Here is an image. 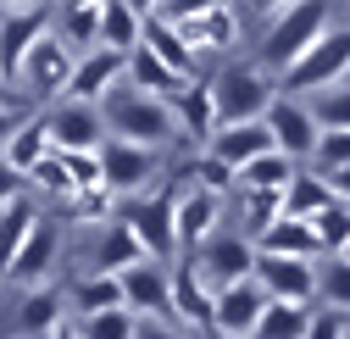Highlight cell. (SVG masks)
<instances>
[{"instance_id": "obj_12", "label": "cell", "mask_w": 350, "mask_h": 339, "mask_svg": "<svg viewBox=\"0 0 350 339\" xmlns=\"http://www.w3.org/2000/svg\"><path fill=\"white\" fill-rule=\"evenodd\" d=\"M267 134H273V150L278 156H289L295 167L300 161H312V150H317V122H312V111H306V100H289V95H278L273 106H267Z\"/></svg>"}, {"instance_id": "obj_1", "label": "cell", "mask_w": 350, "mask_h": 339, "mask_svg": "<svg viewBox=\"0 0 350 339\" xmlns=\"http://www.w3.org/2000/svg\"><path fill=\"white\" fill-rule=\"evenodd\" d=\"M100 122H106V139H128V145H145V150H161L178 139V117H172L167 100L156 95H139L117 83V90L100 100Z\"/></svg>"}, {"instance_id": "obj_32", "label": "cell", "mask_w": 350, "mask_h": 339, "mask_svg": "<svg viewBox=\"0 0 350 339\" xmlns=\"http://www.w3.org/2000/svg\"><path fill=\"white\" fill-rule=\"evenodd\" d=\"M45 156H51V128H45V117H28L23 128L12 134V145H6V156H0V161H6L12 173H23V178H28Z\"/></svg>"}, {"instance_id": "obj_15", "label": "cell", "mask_w": 350, "mask_h": 339, "mask_svg": "<svg viewBox=\"0 0 350 339\" xmlns=\"http://www.w3.org/2000/svg\"><path fill=\"white\" fill-rule=\"evenodd\" d=\"M267 301H289V306H312L317 301V267L312 262H284V256H261L256 250V273Z\"/></svg>"}, {"instance_id": "obj_2", "label": "cell", "mask_w": 350, "mask_h": 339, "mask_svg": "<svg viewBox=\"0 0 350 339\" xmlns=\"http://www.w3.org/2000/svg\"><path fill=\"white\" fill-rule=\"evenodd\" d=\"M278 100V78L261 62H234L211 78V106H217V128H245L261 122L267 106Z\"/></svg>"}, {"instance_id": "obj_31", "label": "cell", "mask_w": 350, "mask_h": 339, "mask_svg": "<svg viewBox=\"0 0 350 339\" xmlns=\"http://www.w3.org/2000/svg\"><path fill=\"white\" fill-rule=\"evenodd\" d=\"M72 312L78 317H100V312H122V284L111 278V273H83L78 284H72Z\"/></svg>"}, {"instance_id": "obj_39", "label": "cell", "mask_w": 350, "mask_h": 339, "mask_svg": "<svg viewBox=\"0 0 350 339\" xmlns=\"http://www.w3.org/2000/svg\"><path fill=\"white\" fill-rule=\"evenodd\" d=\"M184 178H195V189H206V195H217V200H223L228 189H239V178L228 173L223 161H211V156H195V161L184 167Z\"/></svg>"}, {"instance_id": "obj_6", "label": "cell", "mask_w": 350, "mask_h": 339, "mask_svg": "<svg viewBox=\"0 0 350 339\" xmlns=\"http://www.w3.org/2000/svg\"><path fill=\"white\" fill-rule=\"evenodd\" d=\"M345 78H350V28H328L317 45L278 78V90H289V100H300V95L334 90V83H345Z\"/></svg>"}, {"instance_id": "obj_25", "label": "cell", "mask_w": 350, "mask_h": 339, "mask_svg": "<svg viewBox=\"0 0 350 339\" xmlns=\"http://www.w3.org/2000/svg\"><path fill=\"white\" fill-rule=\"evenodd\" d=\"M211 301H217V295L195 278V267H189V262L172 273V317H184L195 334H211Z\"/></svg>"}, {"instance_id": "obj_18", "label": "cell", "mask_w": 350, "mask_h": 339, "mask_svg": "<svg viewBox=\"0 0 350 339\" xmlns=\"http://www.w3.org/2000/svg\"><path fill=\"white\" fill-rule=\"evenodd\" d=\"M217 217H223V200L189 184L178 195V217H172V223H178V256H195V250L217 234Z\"/></svg>"}, {"instance_id": "obj_11", "label": "cell", "mask_w": 350, "mask_h": 339, "mask_svg": "<svg viewBox=\"0 0 350 339\" xmlns=\"http://www.w3.org/2000/svg\"><path fill=\"white\" fill-rule=\"evenodd\" d=\"M100 184H106V195H145V184L156 178V150H145V145H128V139H106L100 150Z\"/></svg>"}, {"instance_id": "obj_33", "label": "cell", "mask_w": 350, "mask_h": 339, "mask_svg": "<svg viewBox=\"0 0 350 339\" xmlns=\"http://www.w3.org/2000/svg\"><path fill=\"white\" fill-rule=\"evenodd\" d=\"M273 223H284V195H261V189H239V234L256 245Z\"/></svg>"}, {"instance_id": "obj_47", "label": "cell", "mask_w": 350, "mask_h": 339, "mask_svg": "<svg viewBox=\"0 0 350 339\" xmlns=\"http://www.w3.org/2000/svg\"><path fill=\"white\" fill-rule=\"evenodd\" d=\"M17 195H23V173H12V167L0 161V206H12Z\"/></svg>"}, {"instance_id": "obj_28", "label": "cell", "mask_w": 350, "mask_h": 339, "mask_svg": "<svg viewBox=\"0 0 350 339\" xmlns=\"http://www.w3.org/2000/svg\"><path fill=\"white\" fill-rule=\"evenodd\" d=\"M328 206H334V189H328L323 173H295L289 189H284V223H312Z\"/></svg>"}, {"instance_id": "obj_7", "label": "cell", "mask_w": 350, "mask_h": 339, "mask_svg": "<svg viewBox=\"0 0 350 339\" xmlns=\"http://www.w3.org/2000/svg\"><path fill=\"white\" fill-rule=\"evenodd\" d=\"M189 267H195V278L217 295V289H234V284H245L250 273H256V245L239 234V228H217L195 256H184Z\"/></svg>"}, {"instance_id": "obj_43", "label": "cell", "mask_w": 350, "mask_h": 339, "mask_svg": "<svg viewBox=\"0 0 350 339\" xmlns=\"http://www.w3.org/2000/svg\"><path fill=\"white\" fill-rule=\"evenodd\" d=\"M306 339H350V317H339V312H312Z\"/></svg>"}, {"instance_id": "obj_23", "label": "cell", "mask_w": 350, "mask_h": 339, "mask_svg": "<svg viewBox=\"0 0 350 339\" xmlns=\"http://www.w3.org/2000/svg\"><path fill=\"white\" fill-rule=\"evenodd\" d=\"M256 250L261 256H284V262H312V267L323 262V245H317L312 223H273L256 239Z\"/></svg>"}, {"instance_id": "obj_45", "label": "cell", "mask_w": 350, "mask_h": 339, "mask_svg": "<svg viewBox=\"0 0 350 339\" xmlns=\"http://www.w3.org/2000/svg\"><path fill=\"white\" fill-rule=\"evenodd\" d=\"M134 339H184L167 317H134Z\"/></svg>"}, {"instance_id": "obj_10", "label": "cell", "mask_w": 350, "mask_h": 339, "mask_svg": "<svg viewBox=\"0 0 350 339\" xmlns=\"http://www.w3.org/2000/svg\"><path fill=\"white\" fill-rule=\"evenodd\" d=\"M45 128H51V150H62V156H95V150L106 145L100 106L62 100L56 111H45Z\"/></svg>"}, {"instance_id": "obj_20", "label": "cell", "mask_w": 350, "mask_h": 339, "mask_svg": "<svg viewBox=\"0 0 350 339\" xmlns=\"http://www.w3.org/2000/svg\"><path fill=\"white\" fill-rule=\"evenodd\" d=\"M51 33L62 39V45H67L72 56H90V51H100V0H78V6L56 12V17H51Z\"/></svg>"}, {"instance_id": "obj_29", "label": "cell", "mask_w": 350, "mask_h": 339, "mask_svg": "<svg viewBox=\"0 0 350 339\" xmlns=\"http://www.w3.org/2000/svg\"><path fill=\"white\" fill-rule=\"evenodd\" d=\"M139 28H145V17L128 6V0H100V51L128 56L139 45Z\"/></svg>"}, {"instance_id": "obj_50", "label": "cell", "mask_w": 350, "mask_h": 339, "mask_svg": "<svg viewBox=\"0 0 350 339\" xmlns=\"http://www.w3.org/2000/svg\"><path fill=\"white\" fill-rule=\"evenodd\" d=\"M51 339H78V328H72V323H62V328H56Z\"/></svg>"}, {"instance_id": "obj_14", "label": "cell", "mask_w": 350, "mask_h": 339, "mask_svg": "<svg viewBox=\"0 0 350 339\" xmlns=\"http://www.w3.org/2000/svg\"><path fill=\"white\" fill-rule=\"evenodd\" d=\"M261 312H267V295H261L256 278L234 284V289H217V301H211V334L217 339H250Z\"/></svg>"}, {"instance_id": "obj_37", "label": "cell", "mask_w": 350, "mask_h": 339, "mask_svg": "<svg viewBox=\"0 0 350 339\" xmlns=\"http://www.w3.org/2000/svg\"><path fill=\"white\" fill-rule=\"evenodd\" d=\"M317 295H323V312H350V262L345 256H323L317 262Z\"/></svg>"}, {"instance_id": "obj_41", "label": "cell", "mask_w": 350, "mask_h": 339, "mask_svg": "<svg viewBox=\"0 0 350 339\" xmlns=\"http://www.w3.org/2000/svg\"><path fill=\"white\" fill-rule=\"evenodd\" d=\"M23 184L45 189V195H56V200H67V195H72V178H67V167H62V156H56V150H51L45 161H39V167H33V173H28Z\"/></svg>"}, {"instance_id": "obj_17", "label": "cell", "mask_w": 350, "mask_h": 339, "mask_svg": "<svg viewBox=\"0 0 350 339\" xmlns=\"http://www.w3.org/2000/svg\"><path fill=\"white\" fill-rule=\"evenodd\" d=\"M267 150H273L267 122H245V128H217V134L206 139V156H211V161H223L234 178L245 173V167H250L256 156H267Z\"/></svg>"}, {"instance_id": "obj_42", "label": "cell", "mask_w": 350, "mask_h": 339, "mask_svg": "<svg viewBox=\"0 0 350 339\" xmlns=\"http://www.w3.org/2000/svg\"><path fill=\"white\" fill-rule=\"evenodd\" d=\"M312 161H317V173H323V178L339 173V167H350V134H323L317 150H312Z\"/></svg>"}, {"instance_id": "obj_46", "label": "cell", "mask_w": 350, "mask_h": 339, "mask_svg": "<svg viewBox=\"0 0 350 339\" xmlns=\"http://www.w3.org/2000/svg\"><path fill=\"white\" fill-rule=\"evenodd\" d=\"M28 122V111L23 106H12V111H0V156H6V145H12V134Z\"/></svg>"}, {"instance_id": "obj_5", "label": "cell", "mask_w": 350, "mask_h": 339, "mask_svg": "<svg viewBox=\"0 0 350 339\" xmlns=\"http://www.w3.org/2000/svg\"><path fill=\"white\" fill-rule=\"evenodd\" d=\"M156 17L184 39V45L195 51V62L200 56H211V51H228L234 39H239V17H234V6H223V0H195V6H156Z\"/></svg>"}, {"instance_id": "obj_44", "label": "cell", "mask_w": 350, "mask_h": 339, "mask_svg": "<svg viewBox=\"0 0 350 339\" xmlns=\"http://www.w3.org/2000/svg\"><path fill=\"white\" fill-rule=\"evenodd\" d=\"M67 211H72V217H106V211H111V195H106V189H90V195H67Z\"/></svg>"}, {"instance_id": "obj_48", "label": "cell", "mask_w": 350, "mask_h": 339, "mask_svg": "<svg viewBox=\"0 0 350 339\" xmlns=\"http://www.w3.org/2000/svg\"><path fill=\"white\" fill-rule=\"evenodd\" d=\"M328 189L339 206H350V167H339V173H328Z\"/></svg>"}, {"instance_id": "obj_35", "label": "cell", "mask_w": 350, "mask_h": 339, "mask_svg": "<svg viewBox=\"0 0 350 339\" xmlns=\"http://www.w3.org/2000/svg\"><path fill=\"white\" fill-rule=\"evenodd\" d=\"M306 323H312V306H289V301H267L256 334L250 339H306Z\"/></svg>"}, {"instance_id": "obj_30", "label": "cell", "mask_w": 350, "mask_h": 339, "mask_svg": "<svg viewBox=\"0 0 350 339\" xmlns=\"http://www.w3.org/2000/svg\"><path fill=\"white\" fill-rule=\"evenodd\" d=\"M56 267V228L51 223H39L28 234V245L17 250V262L6 267V278H23V284H45V273Z\"/></svg>"}, {"instance_id": "obj_49", "label": "cell", "mask_w": 350, "mask_h": 339, "mask_svg": "<svg viewBox=\"0 0 350 339\" xmlns=\"http://www.w3.org/2000/svg\"><path fill=\"white\" fill-rule=\"evenodd\" d=\"M12 106H17V90H12L6 78H0V111H12Z\"/></svg>"}, {"instance_id": "obj_8", "label": "cell", "mask_w": 350, "mask_h": 339, "mask_svg": "<svg viewBox=\"0 0 350 339\" xmlns=\"http://www.w3.org/2000/svg\"><path fill=\"white\" fill-rule=\"evenodd\" d=\"M51 6H0V78L17 90V72H23V56L51 33Z\"/></svg>"}, {"instance_id": "obj_19", "label": "cell", "mask_w": 350, "mask_h": 339, "mask_svg": "<svg viewBox=\"0 0 350 339\" xmlns=\"http://www.w3.org/2000/svg\"><path fill=\"white\" fill-rule=\"evenodd\" d=\"M139 17H145V28H139V45H145V51H150V56H156V62H161L167 72H178V78L189 83V78L200 72L195 51H189L184 39H178V33H172V28H167V23L156 17V12H139Z\"/></svg>"}, {"instance_id": "obj_38", "label": "cell", "mask_w": 350, "mask_h": 339, "mask_svg": "<svg viewBox=\"0 0 350 339\" xmlns=\"http://www.w3.org/2000/svg\"><path fill=\"white\" fill-rule=\"evenodd\" d=\"M312 234H317V245H323V256H345V245H350V206H328V211H317L312 217Z\"/></svg>"}, {"instance_id": "obj_40", "label": "cell", "mask_w": 350, "mask_h": 339, "mask_svg": "<svg viewBox=\"0 0 350 339\" xmlns=\"http://www.w3.org/2000/svg\"><path fill=\"white\" fill-rule=\"evenodd\" d=\"M78 339H134V317L128 312H100V317H78Z\"/></svg>"}, {"instance_id": "obj_26", "label": "cell", "mask_w": 350, "mask_h": 339, "mask_svg": "<svg viewBox=\"0 0 350 339\" xmlns=\"http://www.w3.org/2000/svg\"><path fill=\"white\" fill-rule=\"evenodd\" d=\"M134 262H145V250H139V239L128 234V223L117 217V223H106L100 228V245H95V256H90V273H128Z\"/></svg>"}, {"instance_id": "obj_36", "label": "cell", "mask_w": 350, "mask_h": 339, "mask_svg": "<svg viewBox=\"0 0 350 339\" xmlns=\"http://www.w3.org/2000/svg\"><path fill=\"white\" fill-rule=\"evenodd\" d=\"M312 122H317V134H350V83H334V90L312 95Z\"/></svg>"}, {"instance_id": "obj_22", "label": "cell", "mask_w": 350, "mask_h": 339, "mask_svg": "<svg viewBox=\"0 0 350 339\" xmlns=\"http://www.w3.org/2000/svg\"><path fill=\"white\" fill-rule=\"evenodd\" d=\"M67 295L56 289V284H33L28 289V301H23V312H17V328L28 334V339H51L62 323H67Z\"/></svg>"}, {"instance_id": "obj_13", "label": "cell", "mask_w": 350, "mask_h": 339, "mask_svg": "<svg viewBox=\"0 0 350 339\" xmlns=\"http://www.w3.org/2000/svg\"><path fill=\"white\" fill-rule=\"evenodd\" d=\"M117 284L128 317H172V273L161 262H134L128 273H117Z\"/></svg>"}, {"instance_id": "obj_9", "label": "cell", "mask_w": 350, "mask_h": 339, "mask_svg": "<svg viewBox=\"0 0 350 339\" xmlns=\"http://www.w3.org/2000/svg\"><path fill=\"white\" fill-rule=\"evenodd\" d=\"M72 67H78V56L62 45L56 33H45L39 45L23 56V72H17V90L28 95V100H51L56 90L67 95V78H72Z\"/></svg>"}, {"instance_id": "obj_16", "label": "cell", "mask_w": 350, "mask_h": 339, "mask_svg": "<svg viewBox=\"0 0 350 339\" xmlns=\"http://www.w3.org/2000/svg\"><path fill=\"white\" fill-rule=\"evenodd\" d=\"M122 72H128V56H111V51H90V56H78V67H72V78H67V100H78V106H100L117 83H122Z\"/></svg>"}, {"instance_id": "obj_34", "label": "cell", "mask_w": 350, "mask_h": 339, "mask_svg": "<svg viewBox=\"0 0 350 339\" xmlns=\"http://www.w3.org/2000/svg\"><path fill=\"white\" fill-rule=\"evenodd\" d=\"M295 173H300V167H295L289 156L267 150V156H256V161L245 167V173H239V189H261V195H284Z\"/></svg>"}, {"instance_id": "obj_21", "label": "cell", "mask_w": 350, "mask_h": 339, "mask_svg": "<svg viewBox=\"0 0 350 339\" xmlns=\"http://www.w3.org/2000/svg\"><path fill=\"white\" fill-rule=\"evenodd\" d=\"M167 106H172V117H178V134H195V139L217 134V106H211V83L206 78H189Z\"/></svg>"}, {"instance_id": "obj_4", "label": "cell", "mask_w": 350, "mask_h": 339, "mask_svg": "<svg viewBox=\"0 0 350 339\" xmlns=\"http://www.w3.org/2000/svg\"><path fill=\"white\" fill-rule=\"evenodd\" d=\"M178 195H184V184H156L150 195H139L134 206L122 211V223H128V234L139 239V250H145V262H172L178 256Z\"/></svg>"}, {"instance_id": "obj_27", "label": "cell", "mask_w": 350, "mask_h": 339, "mask_svg": "<svg viewBox=\"0 0 350 339\" xmlns=\"http://www.w3.org/2000/svg\"><path fill=\"white\" fill-rule=\"evenodd\" d=\"M122 83H128V90H139V95H156V100H172V95L184 90V78H178V72H167L145 45L128 51V72H122Z\"/></svg>"}, {"instance_id": "obj_51", "label": "cell", "mask_w": 350, "mask_h": 339, "mask_svg": "<svg viewBox=\"0 0 350 339\" xmlns=\"http://www.w3.org/2000/svg\"><path fill=\"white\" fill-rule=\"evenodd\" d=\"M345 262H350V245H345Z\"/></svg>"}, {"instance_id": "obj_24", "label": "cell", "mask_w": 350, "mask_h": 339, "mask_svg": "<svg viewBox=\"0 0 350 339\" xmlns=\"http://www.w3.org/2000/svg\"><path fill=\"white\" fill-rule=\"evenodd\" d=\"M45 223V211H39L28 195H17L12 206H0V278H6V267L17 262V250L28 245V234Z\"/></svg>"}, {"instance_id": "obj_3", "label": "cell", "mask_w": 350, "mask_h": 339, "mask_svg": "<svg viewBox=\"0 0 350 339\" xmlns=\"http://www.w3.org/2000/svg\"><path fill=\"white\" fill-rule=\"evenodd\" d=\"M328 28H334V12L323 6V0H300V6H284V12L273 17L267 39H261V67L284 78V72H289L306 51H312Z\"/></svg>"}]
</instances>
